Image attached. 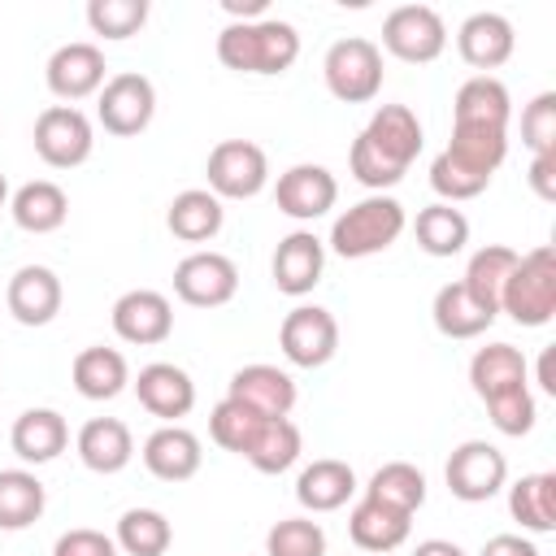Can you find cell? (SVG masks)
Returning <instances> with one entry per match:
<instances>
[{
	"mask_svg": "<svg viewBox=\"0 0 556 556\" xmlns=\"http://www.w3.org/2000/svg\"><path fill=\"white\" fill-rule=\"evenodd\" d=\"M417 152H421V122H417V113L408 104H382V109H374V117L356 135V143L348 152V165H352V178L361 187L382 195L387 187H395L408 174Z\"/></svg>",
	"mask_w": 556,
	"mask_h": 556,
	"instance_id": "obj_1",
	"label": "cell"
},
{
	"mask_svg": "<svg viewBox=\"0 0 556 556\" xmlns=\"http://www.w3.org/2000/svg\"><path fill=\"white\" fill-rule=\"evenodd\" d=\"M300 56V30L282 17L226 22L217 35V61L235 74H287Z\"/></svg>",
	"mask_w": 556,
	"mask_h": 556,
	"instance_id": "obj_2",
	"label": "cell"
},
{
	"mask_svg": "<svg viewBox=\"0 0 556 556\" xmlns=\"http://www.w3.org/2000/svg\"><path fill=\"white\" fill-rule=\"evenodd\" d=\"M404 226H408V217H404V204L395 195H365V200H356L352 208H343L334 217L330 252L343 256V261L378 256L404 235Z\"/></svg>",
	"mask_w": 556,
	"mask_h": 556,
	"instance_id": "obj_3",
	"label": "cell"
},
{
	"mask_svg": "<svg viewBox=\"0 0 556 556\" xmlns=\"http://www.w3.org/2000/svg\"><path fill=\"white\" fill-rule=\"evenodd\" d=\"M500 313H508L517 326H547L556 317V248L552 243H539L526 256H517L500 295Z\"/></svg>",
	"mask_w": 556,
	"mask_h": 556,
	"instance_id": "obj_4",
	"label": "cell"
},
{
	"mask_svg": "<svg viewBox=\"0 0 556 556\" xmlns=\"http://www.w3.org/2000/svg\"><path fill=\"white\" fill-rule=\"evenodd\" d=\"M321 74H326V87H330L334 100H343V104H369L382 91V48L374 39H361V35L334 39L326 48Z\"/></svg>",
	"mask_w": 556,
	"mask_h": 556,
	"instance_id": "obj_5",
	"label": "cell"
},
{
	"mask_svg": "<svg viewBox=\"0 0 556 556\" xmlns=\"http://www.w3.org/2000/svg\"><path fill=\"white\" fill-rule=\"evenodd\" d=\"M382 48L395 56V61H408V65H430L443 56L447 48V26L439 17V9L430 4H400L387 13L382 22Z\"/></svg>",
	"mask_w": 556,
	"mask_h": 556,
	"instance_id": "obj_6",
	"label": "cell"
},
{
	"mask_svg": "<svg viewBox=\"0 0 556 556\" xmlns=\"http://www.w3.org/2000/svg\"><path fill=\"white\" fill-rule=\"evenodd\" d=\"M204 174L217 200H252L269 182V161H265V148L252 139H222L208 152Z\"/></svg>",
	"mask_w": 556,
	"mask_h": 556,
	"instance_id": "obj_7",
	"label": "cell"
},
{
	"mask_svg": "<svg viewBox=\"0 0 556 556\" xmlns=\"http://www.w3.org/2000/svg\"><path fill=\"white\" fill-rule=\"evenodd\" d=\"M278 348L295 369H321L339 352V321L321 304H295L278 326Z\"/></svg>",
	"mask_w": 556,
	"mask_h": 556,
	"instance_id": "obj_8",
	"label": "cell"
},
{
	"mask_svg": "<svg viewBox=\"0 0 556 556\" xmlns=\"http://www.w3.org/2000/svg\"><path fill=\"white\" fill-rule=\"evenodd\" d=\"M443 478H447V491H452L456 500H465V504H486L491 495L504 491V482H508V460H504V452H500L495 443H486V439H465L460 447H452Z\"/></svg>",
	"mask_w": 556,
	"mask_h": 556,
	"instance_id": "obj_9",
	"label": "cell"
},
{
	"mask_svg": "<svg viewBox=\"0 0 556 556\" xmlns=\"http://www.w3.org/2000/svg\"><path fill=\"white\" fill-rule=\"evenodd\" d=\"M96 148V130L87 122L83 109L74 104H48L39 117H35V152L43 165L52 169H74L91 156Z\"/></svg>",
	"mask_w": 556,
	"mask_h": 556,
	"instance_id": "obj_10",
	"label": "cell"
},
{
	"mask_svg": "<svg viewBox=\"0 0 556 556\" xmlns=\"http://www.w3.org/2000/svg\"><path fill=\"white\" fill-rule=\"evenodd\" d=\"M152 113H156V87H152L148 74L126 70V74L104 78L100 100H96V117H100V126H104L109 135L130 139V135L148 130Z\"/></svg>",
	"mask_w": 556,
	"mask_h": 556,
	"instance_id": "obj_11",
	"label": "cell"
},
{
	"mask_svg": "<svg viewBox=\"0 0 556 556\" xmlns=\"http://www.w3.org/2000/svg\"><path fill=\"white\" fill-rule=\"evenodd\" d=\"M235 291H239V269L222 252L200 248L174 265V295L191 308H222L235 300Z\"/></svg>",
	"mask_w": 556,
	"mask_h": 556,
	"instance_id": "obj_12",
	"label": "cell"
},
{
	"mask_svg": "<svg viewBox=\"0 0 556 556\" xmlns=\"http://www.w3.org/2000/svg\"><path fill=\"white\" fill-rule=\"evenodd\" d=\"M104 52L87 39H74V43H61L48 65H43V78H48V91L65 104L74 100H87V96H100L104 87Z\"/></svg>",
	"mask_w": 556,
	"mask_h": 556,
	"instance_id": "obj_13",
	"label": "cell"
},
{
	"mask_svg": "<svg viewBox=\"0 0 556 556\" xmlns=\"http://www.w3.org/2000/svg\"><path fill=\"white\" fill-rule=\"evenodd\" d=\"M274 200H278V213L295 217V222H317L334 208L339 200V182L326 165H291L287 174H278V187H274Z\"/></svg>",
	"mask_w": 556,
	"mask_h": 556,
	"instance_id": "obj_14",
	"label": "cell"
},
{
	"mask_svg": "<svg viewBox=\"0 0 556 556\" xmlns=\"http://www.w3.org/2000/svg\"><path fill=\"white\" fill-rule=\"evenodd\" d=\"M113 330L122 343H135V348H152V343H165L169 330H174V308L161 291L152 287H135L126 295H117L113 304Z\"/></svg>",
	"mask_w": 556,
	"mask_h": 556,
	"instance_id": "obj_15",
	"label": "cell"
},
{
	"mask_svg": "<svg viewBox=\"0 0 556 556\" xmlns=\"http://www.w3.org/2000/svg\"><path fill=\"white\" fill-rule=\"evenodd\" d=\"M130 387H135L139 404H143L152 417H161L165 426H178V417H187V413L195 408V382H191V374L178 369V365H169V361L143 365Z\"/></svg>",
	"mask_w": 556,
	"mask_h": 556,
	"instance_id": "obj_16",
	"label": "cell"
},
{
	"mask_svg": "<svg viewBox=\"0 0 556 556\" xmlns=\"http://www.w3.org/2000/svg\"><path fill=\"white\" fill-rule=\"evenodd\" d=\"M513 48H517L513 22H508L504 13H491V9L469 13V17L460 22V30H456V52H460V61L473 65L478 74L500 70V65L513 56Z\"/></svg>",
	"mask_w": 556,
	"mask_h": 556,
	"instance_id": "obj_17",
	"label": "cell"
},
{
	"mask_svg": "<svg viewBox=\"0 0 556 556\" xmlns=\"http://www.w3.org/2000/svg\"><path fill=\"white\" fill-rule=\"evenodd\" d=\"M321 269H326V243L313 230H291L287 239H278L269 274L282 295H308L321 282Z\"/></svg>",
	"mask_w": 556,
	"mask_h": 556,
	"instance_id": "obj_18",
	"label": "cell"
},
{
	"mask_svg": "<svg viewBox=\"0 0 556 556\" xmlns=\"http://www.w3.org/2000/svg\"><path fill=\"white\" fill-rule=\"evenodd\" d=\"M508 117H513V100H508V87L495 74H473V78H465L456 87L452 126H465V130H508Z\"/></svg>",
	"mask_w": 556,
	"mask_h": 556,
	"instance_id": "obj_19",
	"label": "cell"
},
{
	"mask_svg": "<svg viewBox=\"0 0 556 556\" xmlns=\"http://www.w3.org/2000/svg\"><path fill=\"white\" fill-rule=\"evenodd\" d=\"M61 300H65L61 278L48 265H22L4 287V304L22 326H48L61 313Z\"/></svg>",
	"mask_w": 556,
	"mask_h": 556,
	"instance_id": "obj_20",
	"label": "cell"
},
{
	"mask_svg": "<svg viewBox=\"0 0 556 556\" xmlns=\"http://www.w3.org/2000/svg\"><path fill=\"white\" fill-rule=\"evenodd\" d=\"M226 395L256 408L261 417H287L295 408V378L278 365H243L235 369Z\"/></svg>",
	"mask_w": 556,
	"mask_h": 556,
	"instance_id": "obj_21",
	"label": "cell"
},
{
	"mask_svg": "<svg viewBox=\"0 0 556 556\" xmlns=\"http://www.w3.org/2000/svg\"><path fill=\"white\" fill-rule=\"evenodd\" d=\"M200 439L187 430V426H161L143 439V465L152 478L161 482H187L200 473Z\"/></svg>",
	"mask_w": 556,
	"mask_h": 556,
	"instance_id": "obj_22",
	"label": "cell"
},
{
	"mask_svg": "<svg viewBox=\"0 0 556 556\" xmlns=\"http://www.w3.org/2000/svg\"><path fill=\"white\" fill-rule=\"evenodd\" d=\"M526 374H530V365H526V356L513 343H486L469 361V387H473V395L482 404L486 400H500L508 391H521L526 387Z\"/></svg>",
	"mask_w": 556,
	"mask_h": 556,
	"instance_id": "obj_23",
	"label": "cell"
},
{
	"mask_svg": "<svg viewBox=\"0 0 556 556\" xmlns=\"http://www.w3.org/2000/svg\"><path fill=\"white\" fill-rule=\"evenodd\" d=\"M352 495H356V473H352L348 460H334V456H321V460L304 465L300 478H295V500L308 513H334Z\"/></svg>",
	"mask_w": 556,
	"mask_h": 556,
	"instance_id": "obj_24",
	"label": "cell"
},
{
	"mask_svg": "<svg viewBox=\"0 0 556 556\" xmlns=\"http://www.w3.org/2000/svg\"><path fill=\"white\" fill-rule=\"evenodd\" d=\"M9 213H13L17 230H26V235H52L70 217V195L52 178H35V182H22L9 195Z\"/></svg>",
	"mask_w": 556,
	"mask_h": 556,
	"instance_id": "obj_25",
	"label": "cell"
},
{
	"mask_svg": "<svg viewBox=\"0 0 556 556\" xmlns=\"http://www.w3.org/2000/svg\"><path fill=\"white\" fill-rule=\"evenodd\" d=\"M70 378H74V391L83 400H117L126 387H130V365L117 348H83L70 365Z\"/></svg>",
	"mask_w": 556,
	"mask_h": 556,
	"instance_id": "obj_26",
	"label": "cell"
},
{
	"mask_svg": "<svg viewBox=\"0 0 556 556\" xmlns=\"http://www.w3.org/2000/svg\"><path fill=\"white\" fill-rule=\"evenodd\" d=\"M65 443H70V426H65V417H61L56 408H26V413L13 421V430H9V447H13L26 465H48V460H56V456L65 452Z\"/></svg>",
	"mask_w": 556,
	"mask_h": 556,
	"instance_id": "obj_27",
	"label": "cell"
},
{
	"mask_svg": "<svg viewBox=\"0 0 556 556\" xmlns=\"http://www.w3.org/2000/svg\"><path fill=\"white\" fill-rule=\"evenodd\" d=\"M74 447H78V460L91 473H122L135 456V439H130L126 421H117V417H91L78 430Z\"/></svg>",
	"mask_w": 556,
	"mask_h": 556,
	"instance_id": "obj_28",
	"label": "cell"
},
{
	"mask_svg": "<svg viewBox=\"0 0 556 556\" xmlns=\"http://www.w3.org/2000/svg\"><path fill=\"white\" fill-rule=\"evenodd\" d=\"M408 530H413V517L408 513H395L378 500H356V508L348 513V534L361 552H374V556H387L395 552L400 543H408Z\"/></svg>",
	"mask_w": 556,
	"mask_h": 556,
	"instance_id": "obj_29",
	"label": "cell"
},
{
	"mask_svg": "<svg viewBox=\"0 0 556 556\" xmlns=\"http://www.w3.org/2000/svg\"><path fill=\"white\" fill-rule=\"evenodd\" d=\"M226 222V208L222 200L208 191V187H187L169 200V213H165V226L174 239L182 243H208Z\"/></svg>",
	"mask_w": 556,
	"mask_h": 556,
	"instance_id": "obj_30",
	"label": "cell"
},
{
	"mask_svg": "<svg viewBox=\"0 0 556 556\" xmlns=\"http://www.w3.org/2000/svg\"><path fill=\"white\" fill-rule=\"evenodd\" d=\"M430 317H434V330H439L443 339H478V334L491 330V321H495V313L482 308V304L465 291V282L439 287V291H434V304H430Z\"/></svg>",
	"mask_w": 556,
	"mask_h": 556,
	"instance_id": "obj_31",
	"label": "cell"
},
{
	"mask_svg": "<svg viewBox=\"0 0 556 556\" xmlns=\"http://www.w3.org/2000/svg\"><path fill=\"white\" fill-rule=\"evenodd\" d=\"M508 513L526 534L556 530V473H521L508 486Z\"/></svg>",
	"mask_w": 556,
	"mask_h": 556,
	"instance_id": "obj_32",
	"label": "cell"
},
{
	"mask_svg": "<svg viewBox=\"0 0 556 556\" xmlns=\"http://www.w3.org/2000/svg\"><path fill=\"white\" fill-rule=\"evenodd\" d=\"M517 256H521V252H513V248H504V243H486V248H478V252L469 256V265H465V278H460L465 291H469L482 308H491L495 317H500V295H504V282H508Z\"/></svg>",
	"mask_w": 556,
	"mask_h": 556,
	"instance_id": "obj_33",
	"label": "cell"
},
{
	"mask_svg": "<svg viewBox=\"0 0 556 556\" xmlns=\"http://www.w3.org/2000/svg\"><path fill=\"white\" fill-rule=\"evenodd\" d=\"M300 447H304V439H300V426L291 417H265V426L256 430L243 460L256 473H287L300 460Z\"/></svg>",
	"mask_w": 556,
	"mask_h": 556,
	"instance_id": "obj_34",
	"label": "cell"
},
{
	"mask_svg": "<svg viewBox=\"0 0 556 556\" xmlns=\"http://www.w3.org/2000/svg\"><path fill=\"white\" fill-rule=\"evenodd\" d=\"M413 235H417V248L426 256H456L469 243V217L460 208H452V204L439 200V204H426L417 213Z\"/></svg>",
	"mask_w": 556,
	"mask_h": 556,
	"instance_id": "obj_35",
	"label": "cell"
},
{
	"mask_svg": "<svg viewBox=\"0 0 556 556\" xmlns=\"http://www.w3.org/2000/svg\"><path fill=\"white\" fill-rule=\"evenodd\" d=\"M48 491L30 469H0V530H26L43 517Z\"/></svg>",
	"mask_w": 556,
	"mask_h": 556,
	"instance_id": "obj_36",
	"label": "cell"
},
{
	"mask_svg": "<svg viewBox=\"0 0 556 556\" xmlns=\"http://www.w3.org/2000/svg\"><path fill=\"white\" fill-rule=\"evenodd\" d=\"M365 500H378V504L413 517L426 504V473L408 460H387L382 469H374V478L365 486Z\"/></svg>",
	"mask_w": 556,
	"mask_h": 556,
	"instance_id": "obj_37",
	"label": "cell"
},
{
	"mask_svg": "<svg viewBox=\"0 0 556 556\" xmlns=\"http://www.w3.org/2000/svg\"><path fill=\"white\" fill-rule=\"evenodd\" d=\"M117 552L126 556H165L174 543V526L165 513L156 508H126L117 517V534H113Z\"/></svg>",
	"mask_w": 556,
	"mask_h": 556,
	"instance_id": "obj_38",
	"label": "cell"
},
{
	"mask_svg": "<svg viewBox=\"0 0 556 556\" xmlns=\"http://www.w3.org/2000/svg\"><path fill=\"white\" fill-rule=\"evenodd\" d=\"M261 426H265V417H261L256 408L230 400V395L208 413V434H213V443L226 447V452H235V456H243V452L252 447V439H256Z\"/></svg>",
	"mask_w": 556,
	"mask_h": 556,
	"instance_id": "obj_39",
	"label": "cell"
},
{
	"mask_svg": "<svg viewBox=\"0 0 556 556\" xmlns=\"http://www.w3.org/2000/svg\"><path fill=\"white\" fill-rule=\"evenodd\" d=\"M265 556H326V530L313 517H282L265 534Z\"/></svg>",
	"mask_w": 556,
	"mask_h": 556,
	"instance_id": "obj_40",
	"label": "cell"
},
{
	"mask_svg": "<svg viewBox=\"0 0 556 556\" xmlns=\"http://www.w3.org/2000/svg\"><path fill=\"white\" fill-rule=\"evenodd\" d=\"M148 22V0H91L87 4V26L104 39H130Z\"/></svg>",
	"mask_w": 556,
	"mask_h": 556,
	"instance_id": "obj_41",
	"label": "cell"
},
{
	"mask_svg": "<svg viewBox=\"0 0 556 556\" xmlns=\"http://www.w3.org/2000/svg\"><path fill=\"white\" fill-rule=\"evenodd\" d=\"M521 143L543 156L556 152V91H539L526 109H521Z\"/></svg>",
	"mask_w": 556,
	"mask_h": 556,
	"instance_id": "obj_42",
	"label": "cell"
},
{
	"mask_svg": "<svg viewBox=\"0 0 556 556\" xmlns=\"http://www.w3.org/2000/svg\"><path fill=\"white\" fill-rule=\"evenodd\" d=\"M486 417H491V426H495L500 434H508V439L530 434V430H534V417H539L530 387L508 391V395H500V400H486Z\"/></svg>",
	"mask_w": 556,
	"mask_h": 556,
	"instance_id": "obj_43",
	"label": "cell"
},
{
	"mask_svg": "<svg viewBox=\"0 0 556 556\" xmlns=\"http://www.w3.org/2000/svg\"><path fill=\"white\" fill-rule=\"evenodd\" d=\"M52 556H117V543H113L104 530L78 526V530H65V534L52 543Z\"/></svg>",
	"mask_w": 556,
	"mask_h": 556,
	"instance_id": "obj_44",
	"label": "cell"
},
{
	"mask_svg": "<svg viewBox=\"0 0 556 556\" xmlns=\"http://www.w3.org/2000/svg\"><path fill=\"white\" fill-rule=\"evenodd\" d=\"M530 187L539 200H556V152H543L530 161Z\"/></svg>",
	"mask_w": 556,
	"mask_h": 556,
	"instance_id": "obj_45",
	"label": "cell"
},
{
	"mask_svg": "<svg viewBox=\"0 0 556 556\" xmlns=\"http://www.w3.org/2000/svg\"><path fill=\"white\" fill-rule=\"evenodd\" d=\"M478 556H539V547L526 534H491Z\"/></svg>",
	"mask_w": 556,
	"mask_h": 556,
	"instance_id": "obj_46",
	"label": "cell"
},
{
	"mask_svg": "<svg viewBox=\"0 0 556 556\" xmlns=\"http://www.w3.org/2000/svg\"><path fill=\"white\" fill-rule=\"evenodd\" d=\"M222 9L230 13V22H261L269 0H222Z\"/></svg>",
	"mask_w": 556,
	"mask_h": 556,
	"instance_id": "obj_47",
	"label": "cell"
},
{
	"mask_svg": "<svg viewBox=\"0 0 556 556\" xmlns=\"http://www.w3.org/2000/svg\"><path fill=\"white\" fill-rule=\"evenodd\" d=\"M413 556H465V547H456L452 539H421Z\"/></svg>",
	"mask_w": 556,
	"mask_h": 556,
	"instance_id": "obj_48",
	"label": "cell"
},
{
	"mask_svg": "<svg viewBox=\"0 0 556 556\" xmlns=\"http://www.w3.org/2000/svg\"><path fill=\"white\" fill-rule=\"evenodd\" d=\"M556 348H543V356H539V387L547 391V395H556Z\"/></svg>",
	"mask_w": 556,
	"mask_h": 556,
	"instance_id": "obj_49",
	"label": "cell"
},
{
	"mask_svg": "<svg viewBox=\"0 0 556 556\" xmlns=\"http://www.w3.org/2000/svg\"><path fill=\"white\" fill-rule=\"evenodd\" d=\"M9 204V182H4V174H0V208Z\"/></svg>",
	"mask_w": 556,
	"mask_h": 556,
	"instance_id": "obj_50",
	"label": "cell"
}]
</instances>
